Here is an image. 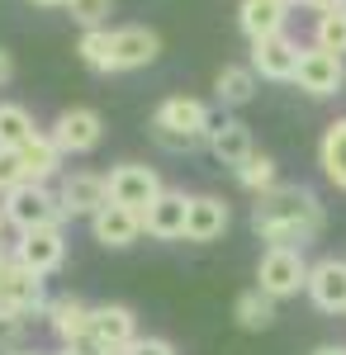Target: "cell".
Masks as SVG:
<instances>
[{
    "mask_svg": "<svg viewBox=\"0 0 346 355\" xmlns=\"http://www.w3.org/2000/svg\"><path fill=\"white\" fill-rule=\"evenodd\" d=\"M24 162H19V152H0V194H10L15 185H24Z\"/></svg>",
    "mask_w": 346,
    "mask_h": 355,
    "instance_id": "f546056e",
    "label": "cell"
},
{
    "mask_svg": "<svg viewBox=\"0 0 346 355\" xmlns=\"http://www.w3.org/2000/svg\"><path fill=\"white\" fill-rule=\"evenodd\" d=\"M5 227H10V223H5V209H0V232H5Z\"/></svg>",
    "mask_w": 346,
    "mask_h": 355,
    "instance_id": "f35d334b",
    "label": "cell"
},
{
    "mask_svg": "<svg viewBox=\"0 0 346 355\" xmlns=\"http://www.w3.org/2000/svg\"><path fill=\"white\" fill-rule=\"evenodd\" d=\"M280 5H285V10H294V5H304V0H280Z\"/></svg>",
    "mask_w": 346,
    "mask_h": 355,
    "instance_id": "8d00e7d4",
    "label": "cell"
},
{
    "mask_svg": "<svg viewBox=\"0 0 346 355\" xmlns=\"http://www.w3.org/2000/svg\"><path fill=\"white\" fill-rule=\"evenodd\" d=\"M90 308H95V303H81V299H72V294H62V299L48 303L43 318H48V327H53V336L62 346H76V341L90 336Z\"/></svg>",
    "mask_w": 346,
    "mask_h": 355,
    "instance_id": "e0dca14e",
    "label": "cell"
},
{
    "mask_svg": "<svg viewBox=\"0 0 346 355\" xmlns=\"http://www.w3.org/2000/svg\"><path fill=\"white\" fill-rule=\"evenodd\" d=\"M313 355H346V346H342V341H327V346H318Z\"/></svg>",
    "mask_w": 346,
    "mask_h": 355,
    "instance_id": "836d02e7",
    "label": "cell"
},
{
    "mask_svg": "<svg viewBox=\"0 0 346 355\" xmlns=\"http://www.w3.org/2000/svg\"><path fill=\"white\" fill-rule=\"evenodd\" d=\"M285 19H290V10H285L280 0H242L238 5V28L252 38V43L285 33Z\"/></svg>",
    "mask_w": 346,
    "mask_h": 355,
    "instance_id": "ac0fdd59",
    "label": "cell"
},
{
    "mask_svg": "<svg viewBox=\"0 0 346 355\" xmlns=\"http://www.w3.org/2000/svg\"><path fill=\"white\" fill-rule=\"evenodd\" d=\"M304 294L313 299L318 313H346V261L342 256H322L308 266V284Z\"/></svg>",
    "mask_w": 346,
    "mask_h": 355,
    "instance_id": "30bf717a",
    "label": "cell"
},
{
    "mask_svg": "<svg viewBox=\"0 0 346 355\" xmlns=\"http://www.w3.org/2000/svg\"><path fill=\"white\" fill-rule=\"evenodd\" d=\"M318 166H322V175H327V185H337L346 194V119L327 123V133L318 142Z\"/></svg>",
    "mask_w": 346,
    "mask_h": 355,
    "instance_id": "44dd1931",
    "label": "cell"
},
{
    "mask_svg": "<svg viewBox=\"0 0 346 355\" xmlns=\"http://www.w3.org/2000/svg\"><path fill=\"white\" fill-rule=\"evenodd\" d=\"M67 15L81 28H105V19L114 15V0H67Z\"/></svg>",
    "mask_w": 346,
    "mask_h": 355,
    "instance_id": "83f0119b",
    "label": "cell"
},
{
    "mask_svg": "<svg viewBox=\"0 0 346 355\" xmlns=\"http://www.w3.org/2000/svg\"><path fill=\"white\" fill-rule=\"evenodd\" d=\"M252 227L270 246H304L322 232V204L308 185H275V190L256 194Z\"/></svg>",
    "mask_w": 346,
    "mask_h": 355,
    "instance_id": "6da1fadb",
    "label": "cell"
},
{
    "mask_svg": "<svg viewBox=\"0 0 346 355\" xmlns=\"http://www.w3.org/2000/svg\"><path fill=\"white\" fill-rule=\"evenodd\" d=\"M76 57H81V67H90L95 76H109L114 71V28H81Z\"/></svg>",
    "mask_w": 346,
    "mask_h": 355,
    "instance_id": "7402d4cb",
    "label": "cell"
},
{
    "mask_svg": "<svg viewBox=\"0 0 346 355\" xmlns=\"http://www.w3.org/2000/svg\"><path fill=\"white\" fill-rule=\"evenodd\" d=\"M228 199H218V194H190V218H186V242H218L223 232H228Z\"/></svg>",
    "mask_w": 346,
    "mask_h": 355,
    "instance_id": "2e32d148",
    "label": "cell"
},
{
    "mask_svg": "<svg viewBox=\"0 0 346 355\" xmlns=\"http://www.w3.org/2000/svg\"><path fill=\"white\" fill-rule=\"evenodd\" d=\"M124 355H176V346H171L166 336H138Z\"/></svg>",
    "mask_w": 346,
    "mask_h": 355,
    "instance_id": "4dcf8cb0",
    "label": "cell"
},
{
    "mask_svg": "<svg viewBox=\"0 0 346 355\" xmlns=\"http://www.w3.org/2000/svg\"><path fill=\"white\" fill-rule=\"evenodd\" d=\"M166 190L161 185V175L152 166H138V162H124L109 171V199L114 204H124V209H133V214H147L152 209V199Z\"/></svg>",
    "mask_w": 346,
    "mask_h": 355,
    "instance_id": "52a82bcc",
    "label": "cell"
},
{
    "mask_svg": "<svg viewBox=\"0 0 346 355\" xmlns=\"http://www.w3.org/2000/svg\"><path fill=\"white\" fill-rule=\"evenodd\" d=\"M33 133H38L33 114H28L24 105H15V100H5V105H0V152H19Z\"/></svg>",
    "mask_w": 346,
    "mask_h": 355,
    "instance_id": "cb8c5ba5",
    "label": "cell"
},
{
    "mask_svg": "<svg viewBox=\"0 0 346 355\" xmlns=\"http://www.w3.org/2000/svg\"><path fill=\"white\" fill-rule=\"evenodd\" d=\"M48 133H53V142L62 147V157H85V152L100 147L105 119H100V110H90V105H72V110H62L53 119Z\"/></svg>",
    "mask_w": 346,
    "mask_h": 355,
    "instance_id": "5b68a950",
    "label": "cell"
},
{
    "mask_svg": "<svg viewBox=\"0 0 346 355\" xmlns=\"http://www.w3.org/2000/svg\"><path fill=\"white\" fill-rule=\"evenodd\" d=\"M57 355H76V351H72V346H62V351H57Z\"/></svg>",
    "mask_w": 346,
    "mask_h": 355,
    "instance_id": "ab89813d",
    "label": "cell"
},
{
    "mask_svg": "<svg viewBox=\"0 0 346 355\" xmlns=\"http://www.w3.org/2000/svg\"><path fill=\"white\" fill-rule=\"evenodd\" d=\"M5 266H10V251H5V246H0V275H5Z\"/></svg>",
    "mask_w": 346,
    "mask_h": 355,
    "instance_id": "d590c367",
    "label": "cell"
},
{
    "mask_svg": "<svg viewBox=\"0 0 346 355\" xmlns=\"http://www.w3.org/2000/svg\"><path fill=\"white\" fill-rule=\"evenodd\" d=\"M233 175H238L242 190H252V194H266V190H275V185H280L275 157H266V152H252V157H247V162H242Z\"/></svg>",
    "mask_w": 346,
    "mask_h": 355,
    "instance_id": "484cf974",
    "label": "cell"
},
{
    "mask_svg": "<svg viewBox=\"0 0 346 355\" xmlns=\"http://www.w3.org/2000/svg\"><path fill=\"white\" fill-rule=\"evenodd\" d=\"M24 327H28V318H19L15 308H0V355L19 351V341H24Z\"/></svg>",
    "mask_w": 346,
    "mask_h": 355,
    "instance_id": "f1b7e54d",
    "label": "cell"
},
{
    "mask_svg": "<svg viewBox=\"0 0 346 355\" xmlns=\"http://www.w3.org/2000/svg\"><path fill=\"white\" fill-rule=\"evenodd\" d=\"M57 204H62L67 218H95L109 204V175H100V171H72V175H62Z\"/></svg>",
    "mask_w": 346,
    "mask_h": 355,
    "instance_id": "ba28073f",
    "label": "cell"
},
{
    "mask_svg": "<svg viewBox=\"0 0 346 355\" xmlns=\"http://www.w3.org/2000/svg\"><path fill=\"white\" fill-rule=\"evenodd\" d=\"M313 48L322 53H346V10H332V15H318L313 19Z\"/></svg>",
    "mask_w": 346,
    "mask_h": 355,
    "instance_id": "4316f807",
    "label": "cell"
},
{
    "mask_svg": "<svg viewBox=\"0 0 346 355\" xmlns=\"http://www.w3.org/2000/svg\"><path fill=\"white\" fill-rule=\"evenodd\" d=\"M5 223L24 237V232H38V227H62V204H57V194L48 190V185H33V180H24V185H15V190L5 194Z\"/></svg>",
    "mask_w": 346,
    "mask_h": 355,
    "instance_id": "3957f363",
    "label": "cell"
},
{
    "mask_svg": "<svg viewBox=\"0 0 346 355\" xmlns=\"http://www.w3.org/2000/svg\"><path fill=\"white\" fill-rule=\"evenodd\" d=\"M33 5H43V10H67V0H33Z\"/></svg>",
    "mask_w": 346,
    "mask_h": 355,
    "instance_id": "e575fe53",
    "label": "cell"
},
{
    "mask_svg": "<svg viewBox=\"0 0 346 355\" xmlns=\"http://www.w3.org/2000/svg\"><path fill=\"white\" fill-rule=\"evenodd\" d=\"M186 218H190V194L161 190L152 199V209L142 214V232L157 237V242H181L186 237Z\"/></svg>",
    "mask_w": 346,
    "mask_h": 355,
    "instance_id": "4fadbf2b",
    "label": "cell"
},
{
    "mask_svg": "<svg viewBox=\"0 0 346 355\" xmlns=\"http://www.w3.org/2000/svg\"><path fill=\"white\" fill-rule=\"evenodd\" d=\"M233 318H238L242 331H266L270 322H275V299L261 294V289H247V294H238V303H233Z\"/></svg>",
    "mask_w": 346,
    "mask_h": 355,
    "instance_id": "d4e9b609",
    "label": "cell"
},
{
    "mask_svg": "<svg viewBox=\"0 0 346 355\" xmlns=\"http://www.w3.org/2000/svg\"><path fill=\"white\" fill-rule=\"evenodd\" d=\"M19 162H24V175L33 185H48L57 171H62V147L53 142V133H33L19 147Z\"/></svg>",
    "mask_w": 346,
    "mask_h": 355,
    "instance_id": "ffe728a7",
    "label": "cell"
},
{
    "mask_svg": "<svg viewBox=\"0 0 346 355\" xmlns=\"http://www.w3.org/2000/svg\"><path fill=\"white\" fill-rule=\"evenodd\" d=\"M294 85L313 100H327V95H342L346 85V62L337 53H322V48H304L299 53V67H294Z\"/></svg>",
    "mask_w": 346,
    "mask_h": 355,
    "instance_id": "8992f818",
    "label": "cell"
},
{
    "mask_svg": "<svg viewBox=\"0 0 346 355\" xmlns=\"http://www.w3.org/2000/svg\"><path fill=\"white\" fill-rule=\"evenodd\" d=\"M308 284V261L299 246H266L261 261H256V289L270 299H294L299 289Z\"/></svg>",
    "mask_w": 346,
    "mask_h": 355,
    "instance_id": "277c9868",
    "label": "cell"
},
{
    "mask_svg": "<svg viewBox=\"0 0 346 355\" xmlns=\"http://www.w3.org/2000/svg\"><path fill=\"white\" fill-rule=\"evenodd\" d=\"M209 133H213V114L195 95H166L152 114V137L166 152H195L199 142H209Z\"/></svg>",
    "mask_w": 346,
    "mask_h": 355,
    "instance_id": "7a4b0ae2",
    "label": "cell"
},
{
    "mask_svg": "<svg viewBox=\"0 0 346 355\" xmlns=\"http://www.w3.org/2000/svg\"><path fill=\"white\" fill-rule=\"evenodd\" d=\"M161 53V33L147 24H124L114 28V71H138L152 67Z\"/></svg>",
    "mask_w": 346,
    "mask_h": 355,
    "instance_id": "5bb4252c",
    "label": "cell"
},
{
    "mask_svg": "<svg viewBox=\"0 0 346 355\" xmlns=\"http://www.w3.org/2000/svg\"><path fill=\"white\" fill-rule=\"evenodd\" d=\"M0 308H15L19 318H38L48 313V294H43V275H33L10 256V266L0 275Z\"/></svg>",
    "mask_w": 346,
    "mask_h": 355,
    "instance_id": "9c48e42d",
    "label": "cell"
},
{
    "mask_svg": "<svg viewBox=\"0 0 346 355\" xmlns=\"http://www.w3.org/2000/svg\"><path fill=\"white\" fill-rule=\"evenodd\" d=\"M308 10H318V15H332V10H346V0H304Z\"/></svg>",
    "mask_w": 346,
    "mask_h": 355,
    "instance_id": "1f68e13d",
    "label": "cell"
},
{
    "mask_svg": "<svg viewBox=\"0 0 346 355\" xmlns=\"http://www.w3.org/2000/svg\"><path fill=\"white\" fill-rule=\"evenodd\" d=\"M213 95H218L223 105H247V100L256 95V71H252V67H238V62L218 67V76H213Z\"/></svg>",
    "mask_w": 346,
    "mask_h": 355,
    "instance_id": "603a6c76",
    "label": "cell"
},
{
    "mask_svg": "<svg viewBox=\"0 0 346 355\" xmlns=\"http://www.w3.org/2000/svg\"><path fill=\"white\" fill-rule=\"evenodd\" d=\"M10 355H38V351H24V346H19V351H10Z\"/></svg>",
    "mask_w": 346,
    "mask_h": 355,
    "instance_id": "74e56055",
    "label": "cell"
},
{
    "mask_svg": "<svg viewBox=\"0 0 346 355\" xmlns=\"http://www.w3.org/2000/svg\"><path fill=\"white\" fill-rule=\"evenodd\" d=\"M15 261L28 266L33 275H48L62 270V261H67V242H62V227H38V232H24L19 242H15Z\"/></svg>",
    "mask_w": 346,
    "mask_h": 355,
    "instance_id": "8fae6325",
    "label": "cell"
},
{
    "mask_svg": "<svg viewBox=\"0 0 346 355\" xmlns=\"http://www.w3.org/2000/svg\"><path fill=\"white\" fill-rule=\"evenodd\" d=\"M90 232H95V242H100V246L124 251V246H133L138 237H142V214H133V209H124V204L109 199L105 209L90 218Z\"/></svg>",
    "mask_w": 346,
    "mask_h": 355,
    "instance_id": "9a60e30c",
    "label": "cell"
},
{
    "mask_svg": "<svg viewBox=\"0 0 346 355\" xmlns=\"http://www.w3.org/2000/svg\"><path fill=\"white\" fill-rule=\"evenodd\" d=\"M10 76H15V62H10V53H5V48H0V85L10 81Z\"/></svg>",
    "mask_w": 346,
    "mask_h": 355,
    "instance_id": "d6a6232c",
    "label": "cell"
},
{
    "mask_svg": "<svg viewBox=\"0 0 346 355\" xmlns=\"http://www.w3.org/2000/svg\"><path fill=\"white\" fill-rule=\"evenodd\" d=\"M209 152H213V162H223V166H233L238 171L252 152H256V142H252V128L242 123V119H223V123H213V133H209Z\"/></svg>",
    "mask_w": 346,
    "mask_h": 355,
    "instance_id": "d6986e66",
    "label": "cell"
},
{
    "mask_svg": "<svg viewBox=\"0 0 346 355\" xmlns=\"http://www.w3.org/2000/svg\"><path fill=\"white\" fill-rule=\"evenodd\" d=\"M299 43H294L290 33H275V38H261V43H252V71L261 76V81H294V67H299Z\"/></svg>",
    "mask_w": 346,
    "mask_h": 355,
    "instance_id": "7c38bea8",
    "label": "cell"
}]
</instances>
